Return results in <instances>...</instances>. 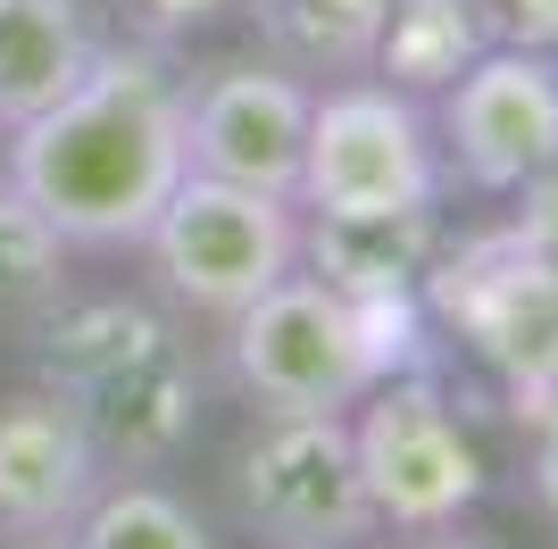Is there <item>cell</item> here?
<instances>
[{
	"label": "cell",
	"instance_id": "obj_9",
	"mask_svg": "<svg viewBox=\"0 0 558 549\" xmlns=\"http://www.w3.org/2000/svg\"><path fill=\"white\" fill-rule=\"evenodd\" d=\"M434 142H442L450 192L475 200H517L558 150V50L492 42L450 91L425 100Z\"/></svg>",
	"mask_w": 558,
	"mask_h": 549
},
{
	"label": "cell",
	"instance_id": "obj_11",
	"mask_svg": "<svg viewBox=\"0 0 558 549\" xmlns=\"http://www.w3.org/2000/svg\"><path fill=\"white\" fill-rule=\"evenodd\" d=\"M109 457L68 391L25 383L0 400V533H68Z\"/></svg>",
	"mask_w": 558,
	"mask_h": 549
},
{
	"label": "cell",
	"instance_id": "obj_15",
	"mask_svg": "<svg viewBox=\"0 0 558 549\" xmlns=\"http://www.w3.org/2000/svg\"><path fill=\"white\" fill-rule=\"evenodd\" d=\"M68 541L75 549H217V533H209V516H201L184 491H167L159 475L109 466L100 491L75 508Z\"/></svg>",
	"mask_w": 558,
	"mask_h": 549
},
{
	"label": "cell",
	"instance_id": "obj_20",
	"mask_svg": "<svg viewBox=\"0 0 558 549\" xmlns=\"http://www.w3.org/2000/svg\"><path fill=\"white\" fill-rule=\"evenodd\" d=\"M492 25H500V42L558 50V0H492Z\"/></svg>",
	"mask_w": 558,
	"mask_h": 549
},
{
	"label": "cell",
	"instance_id": "obj_6",
	"mask_svg": "<svg viewBox=\"0 0 558 549\" xmlns=\"http://www.w3.org/2000/svg\"><path fill=\"white\" fill-rule=\"evenodd\" d=\"M301 217H409L442 208V142L434 109L392 91L384 75H333L308 100V142H301Z\"/></svg>",
	"mask_w": 558,
	"mask_h": 549
},
{
	"label": "cell",
	"instance_id": "obj_21",
	"mask_svg": "<svg viewBox=\"0 0 558 549\" xmlns=\"http://www.w3.org/2000/svg\"><path fill=\"white\" fill-rule=\"evenodd\" d=\"M400 549H500V541H484L466 525H434V533H400Z\"/></svg>",
	"mask_w": 558,
	"mask_h": 549
},
{
	"label": "cell",
	"instance_id": "obj_12",
	"mask_svg": "<svg viewBox=\"0 0 558 549\" xmlns=\"http://www.w3.org/2000/svg\"><path fill=\"white\" fill-rule=\"evenodd\" d=\"M442 233H450L442 208H409V217H301V267L317 283H333L342 300H417Z\"/></svg>",
	"mask_w": 558,
	"mask_h": 549
},
{
	"label": "cell",
	"instance_id": "obj_18",
	"mask_svg": "<svg viewBox=\"0 0 558 549\" xmlns=\"http://www.w3.org/2000/svg\"><path fill=\"white\" fill-rule=\"evenodd\" d=\"M525 483H534V508L558 525V383H550V400H542V416H534V457H525Z\"/></svg>",
	"mask_w": 558,
	"mask_h": 549
},
{
	"label": "cell",
	"instance_id": "obj_8",
	"mask_svg": "<svg viewBox=\"0 0 558 549\" xmlns=\"http://www.w3.org/2000/svg\"><path fill=\"white\" fill-rule=\"evenodd\" d=\"M226 500L233 525L258 533L267 549H359L384 533L367 508V483H359L350 416L258 408V425L226 457Z\"/></svg>",
	"mask_w": 558,
	"mask_h": 549
},
{
	"label": "cell",
	"instance_id": "obj_19",
	"mask_svg": "<svg viewBox=\"0 0 558 549\" xmlns=\"http://www.w3.org/2000/svg\"><path fill=\"white\" fill-rule=\"evenodd\" d=\"M509 217H517V225H525V233L542 242V251L558 258V150H550V167H542V175H534V183H525V192L509 200Z\"/></svg>",
	"mask_w": 558,
	"mask_h": 549
},
{
	"label": "cell",
	"instance_id": "obj_2",
	"mask_svg": "<svg viewBox=\"0 0 558 549\" xmlns=\"http://www.w3.org/2000/svg\"><path fill=\"white\" fill-rule=\"evenodd\" d=\"M425 300H342L308 267H292L276 292H258L242 317H226V366L251 391V408L276 416H350L384 375L442 366Z\"/></svg>",
	"mask_w": 558,
	"mask_h": 549
},
{
	"label": "cell",
	"instance_id": "obj_13",
	"mask_svg": "<svg viewBox=\"0 0 558 549\" xmlns=\"http://www.w3.org/2000/svg\"><path fill=\"white\" fill-rule=\"evenodd\" d=\"M100 59V25L84 0H0V134L50 109Z\"/></svg>",
	"mask_w": 558,
	"mask_h": 549
},
{
	"label": "cell",
	"instance_id": "obj_4",
	"mask_svg": "<svg viewBox=\"0 0 558 549\" xmlns=\"http://www.w3.org/2000/svg\"><path fill=\"white\" fill-rule=\"evenodd\" d=\"M417 300L434 317V342L459 350L517 425H534L558 383V258L517 217L466 225L442 233Z\"/></svg>",
	"mask_w": 558,
	"mask_h": 549
},
{
	"label": "cell",
	"instance_id": "obj_3",
	"mask_svg": "<svg viewBox=\"0 0 558 549\" xmlns=\"http://www.w3.org/2000/svg\"><path fill=\"white\" fill-rule=\"evenodd\" d=\"M34 383L68 391L109 466L159 475L201 425V350L150 300H59L34 325Z\"/></svg>",
	"mask_w": 558,
	"mask_h": 549
},
{
	"label": "cell",
	"instance_id": "obj_17",
	"mask_svg": "<svg viewBox=\"0 0 558 549\" xmlns=\"http://www.w3.org/2000/svg\"><path fill=\"white\" fill-rule=\"evenodd\" d=\"M68 242L43 225V208L0 175V325H43L68 300Z\"/></svg>",
	"mask_w": 558,
	"mask_h": 549
},
{
	"label": "cell",
	"instance_id": "obj_7",
	"mask_svg": "<svg viewBox=\"0 0 558 549\" xmlns=\"http://www.w3.org/2000/svg\"><path fill=\"white\" fill-rule=\"evenodd\" d=\"M142 258H150L159 292L184 317L226 325L301 267V200L251 192V183H217V175H184L175 200L159 208V225L142 233Z\"/></svg>",
	"mask_w": 558,
	"mask_h": 549
},
{
	"label": "cell",
	"instance_id": "obj_16",
	"mask_svg": "<svg viewBox=\"0 0 558 549\" xmlns=\"http://www.w3.org/2000/svg\"><path fill=\"white\" fill-rule=\"evenodd\" d=\"M292 75H367L384 0H242Z\"/></svg>",
	"mask_w": 558,
	"mask_h": 549
},
{
	"label": "cell",
	"instance_id": "obj_14",
	"mask_svg": "<svg viewBox=\"0 0 558 549\" xmlns=\"http://www.w3.org/2000/svg\"><path fill=\"white\" fill-rule=\"evenodd\" d=\"M492 42H500L492 0H384L367 75H384V84L409 91V100H434V91H450Z\"/></svg>",
	"mask_w": 558,
	"mask_h": 549
},
{
	"label": "cell",
	"instance_id": "obj_10",
	"mask_svg": "<svg viewBox=\"0 0 558 549\" xmlns=\"http://www.w3.org/2000/svg\"><path fill=\"white\" fill-rule=\"evenodd\" d=\"M308 100L317 91L283 59H217L184 75V150L192 175L283 192L301 183V142H308Z\"/></svg>",
	"mask_w": 558,
	"mask_h": 549
},
{
	"label": "cell",
	"instance_id": "obj_5",
	"mask_svg": "<svg viewBox=\"0 0 558 549\" xmlns=\"http://www.w3.org/2000/svg\"><path fill=\"white\" fill-rule=\"evenodd\" d=\"M350 450H359V483H367V508L384 533L466 525L492 491V457L442 366L384 375L350 408Z\"/></svg>",
	"mask_w": 558,
	"mask_h": 549
},
{
	"label": "cell",
	"instance_id": "obj_22",
	"mask_svg": "<svg viewBox=\"0 0 558 549\" xmlns=\"http://www.w3.org/2000/svg\"><path fill=\"white\" fill-rule=\"evenodd\" d=\"M0 549H75V541H68V533H9Z\"/></svg>",
	"mask_w": 558,
	"mask_h": 549
},
{
	"label": "cell",
	"instance_id": "obj_1",
	"mask_svg": "<svg viewBox=\"0 0 558 549\" xmlns=\"http://www.w3.org/2000/svg\"><path fill=\"white\" fill-rule=\"evenodd\" d=\"M0 175L43 208V225L68 251H142V233L192 175L184 68L159 42H100V59L50 109L0 134Z\"/></svg>",
	"mask_w": 558,
	"mask_h": 549
}]
</instances>
